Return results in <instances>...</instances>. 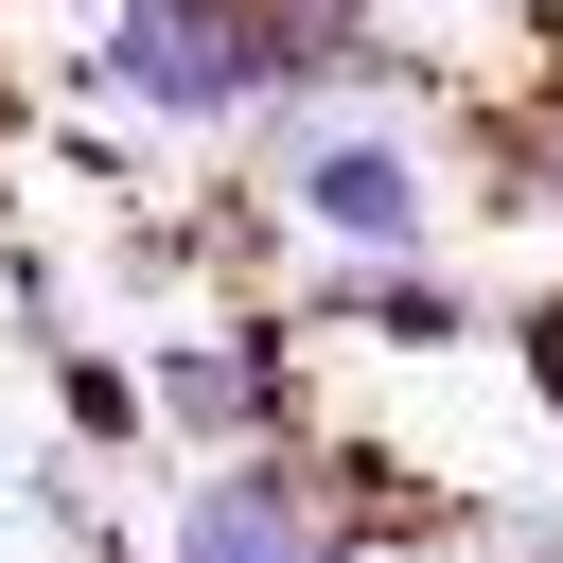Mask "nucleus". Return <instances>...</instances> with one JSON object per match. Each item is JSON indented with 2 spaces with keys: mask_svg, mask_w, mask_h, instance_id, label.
Listing matches in <instances>:
<instances>
[{
  "mask_svg": "<svg viewBox=\"0 0 563 563\" xmlns=\"http://www.w3.org/2000/svg\"><path fill=\"white\" fill-rule=\"evenodd\" d=\"M264 194H282V229L334 246V264H440V141H422L405 106H352V88L282 106V123H264Z\"/></svg>",
  "mask_w": 563,
  "mask_h": 563,
  "instance_id": "obj_1",
  "label": "nucleus"
},
{
  "mask_svg": "<svg viewBox=\"0 0 563 563\" xmlns=\"http://www.w3.org/2000/svg\"><path fill=\"white\" fill-rule=\"evenodd\" d=\"M141 405H158V440H194V457L317 440V405H299V317H264V299L158 317V334H141Z\"/></svg>",
  "mask_w": 563,
  "mask_h": 563,
  "instance_id": "obj_3",
  "label": "nucleus"
},
{
  "mask_svg": "<svg viewBox=\"0 0 563 563\" xmlns=\"http://www.w3.org/2000/svg\"><path fill=\"white\" fill-rule=\"evenodd\" d=\"M510 352H528V387H545V440H563V282H545V299L510 317Z\"/></svg>",
  "mask_w": 563,
  "mask_h": 563,
  "instance_id": "obj_4",
  "label": "nucleus"
},
{
  "mask_svg": "<svg viewBox=\"0 0 563 563\" xmlns=\"http://www.w3.org/2000/svg\"><path fill=\"white\" fill-rule=\"evenodd\" d=\"M141 563H387V545L317 440H264V457H194L176 510L141 528Z\"/></svg>",
  "mask_w": 563,
  "mask_h": 563,
  "instance_id": "obj_2",
  "label": "nucleus"
},
{
  "mask_svg": "<svg viewBox=\"0 0 563 563\" xmlns=\"http://www.w3.org/2000/svg\"><path fill=\"white\" fill-rule=\"evenodd\" d=\"M88 563H141V528H123V545H88Z\"/></svg>",
  "mask_w": 563,
  "mask_h": 563,
  "instance_id": "obj_6",
  "label": "nucleus"
},
{
  "mask_svg": "<svg viewBox=\"0 0 563 563\" xmlns=\"http://www.w3.org/2000/svg\"><path fill=\"white\" fill-rule=\"evenodd\" d=\"M334 18H405V0H334Z\"/></svg>",
  "mask_w": 563,
  "mask_h": 563,
  "instance_id": "obj_5",
  "label": "nucleus"
}]
</instances>
